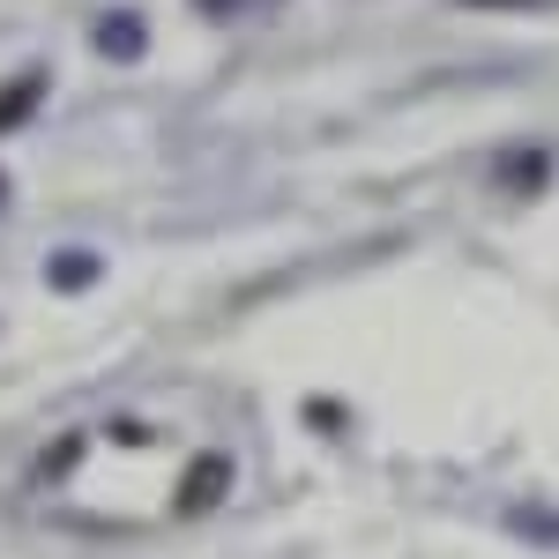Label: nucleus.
<instances>
[{"mask_svg": "<svg viewBox=\"0 0 559 559\" xmlns=\"http://www.w3.org/2000/svg\"><path fill=\"white\" fill-rule=\"evenodd\" d=\"M216 492H231V455H202V463L187 471V485H179V515H202Z\"/></svg>", "mask_w": 559, "mask_h": 559, "instance_id": "obj_1", "label": "nucleus"}, {"mask_svg": "<svg viewBox=\"0 0 559 559\" xmlns=\"http://www.w3.org/2000/svg\"><path fill=\"white\" fill-rule=\"evenodd\" d=\"M463 8H559V0H463Z\"/></svg>", "mask_w": 559, "mask_h": 559, "instance_id": "obj_6", "label": "nucleus"}, {"mask_svg": "<svg viewBox=\"0 0 559 559\" xmlns=\"http://www.w3.org/2000/svg\"><path fill=\"white\" fill-rule=\"evenodd\" d=\"M202 15H239V8H254V0H194Z\"/></svg>", "mask_w": 559, "mask_h": 559, "instance_id": "obj_5", "label": "nucleus"}, {"mask_svg": "<svg viewBox=\"0 0 559 559\" xmlns=\"http://www.w3.org/2000/svg\"><path fill=\"white\" fill-rule=\"evenodd\" d=\"M545 179V157H530V165H508V187H537Z\"/></svg>", "mask_w": 559, "mask_h": 559, "instance_id": "obj_4", "label": "nucleus"}, {"mask_svg": "<svg viewBox=\"0 0 559 559\" xmlns=\"http://www.w3.org/2000/svg\"><path fill=\"white\" fill-rule=\"evenodd\" d=\"M97 45H105V52H120V60H134V52H142V23L120 15V23H105V31H97Z\"/></svg>", "mask_w": 559, "mask_h": 559, "instance_id": "obj_3", "label": "nucleus"}, {"mask_svg": "<svg viewBox=\"0 0 559 559\" xmlns=\"http://www.w3.org/2000/svg\"><path fill=\"white\" fill-rule=\"evenodd\" d=\"M38 90H45V75H15V83L0 90V134H8V128H23V120L38 112Z\"/></svg>", "mask_w": 559, "mask_h": 559, "instance_id": "obj_2", "label": "nucleus"}]
</instances>
